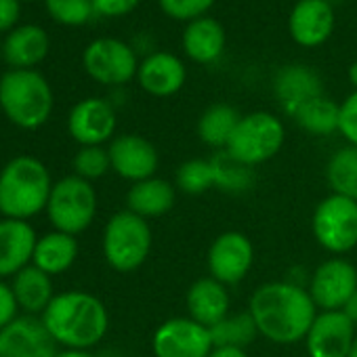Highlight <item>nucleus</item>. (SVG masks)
Returning <instances> with one entry per match:
<instances>
[{
    "label": "nucleus",
    "instance_id": "32",
    "mask_svg": "<svg viewBox=\"0 0 357 357\" xmlns=\"http://www.w3.org/2000/svg\"><path fill=\"white\" fill-rule=\"evenodd\" d=\"M174 188L176 192H183L188 196H202L215 190V176L211 158H192L185 160L176 168L174 174Z\"/></svg>",
    "mask_w": 357,
    "mask_h": 357
},
{
    "label": "nucleus",
    "instance_id": "2",
    "mask_svg": "<svg viewBox=\"0 0 357 357\" xmlns=\"http://www.w3.org/2000/svg\"><path fill=\"white\" fill-rule=\"evenodd\" d=\"M53 340L63 349L91 351L109 330V313L103 301L84 290L55 294L40 315Z\"/></svg>",
    "mask_w": 357,
    "mask_h": 357
},
{
    "label": "nucleus",
    "instance_id": "16",
    "mask_svg": "<svg viewBox=\"0 0 357 357\" xmlns=\"http://www.w3.org/2000/svg\"><path fill=\"white\" fill-rule=\"evenodd\" d=\"M59 344L53 340L38 315H20L0 330V357H55Z\"/></svg>",
    "mask_w": 357,
    "mask_h": 357
},
{
    "label": "nucleus",
    "instance_id": "26",
    "mask_svg": "<svg viewBox=\"0 0 357 357\" xmlns=\"http://www.w3.org/2000/svg\"><path fill=\"white\" fill-rule=\"evenodd\" d=\"M11 288L15 294V301L20 305V311L26 315H43L45 309L55 298L53 294V278L40 271L34 265H28L17 275L11 278Z\"/></svg>",
    "mask_w": 357,
    "mask_h": 357
},
{
    "label": "nucleus",
    "instance_id": "45",
    "mask_svg": "<svg viewBox=\"0 0 357 357\" xmlns=\"http://www.w3.org/2000/svg\"><path fill=\"white\" fill-rule=\"evenodd\" d=\"M0 59H3V43H0Z\"/></svg>",
    "mask_w": 357,
    "mask_h": 357
},
{
    "label": "nucleus",
    "instance_id": "44",
    "mask_svg": "<svg viewBox=\"0 0 357 357\" xmlns=\"http://www.w3.org/2000/svg\"><path fill=\"white\" fill-rule=\"evenodd\" d=\"M349 357H357V336H355V342H353V347H351V353H349Z\"/></svg>",
    "mask_w": 357,
    "mask_h": 357
},
{
    "label": "nucleus",
    "instance_id": "12",
    "mask_svg": "<svg viewBox=\"0 0 357 357\" xmlns=\"http://www.w3.org/2000/svg\"><path fill=\"white\" fill-rule=\"evenodd\" d=\"M307 290L319 311H342L357 290V267L342 257H330L313 269Z\"/></svg>",
    "mask_w": 357,
    "mask_h": 357
},
{
    "label": "nucleus",
    "instance_id": "20",
    "mask_svg": "<svg viewBox=\"0 0 357 357\" xmlns=\"http://www.w3.org/2000/svg\"><path fill=\"white\" fill-rule=\"evenodd\" d=\"M139 86L153 97H172L188 80L185 63L172 53H151L139 63Z\"/></svg>",
    "mask_w": 357,
    "mask_h": 357
},
{
    "label": "nucleus",
    "instance_id": "7",
    "mask_svg": "<svg viewBox=\"0 0 357 357\" xmlns=\"http://www.w3.org/2000/svg\"><path fill=\"white\" fill-rule=\"evenodd\" d=\"M286 141L284 122L271 112H252L240 118L225 151L257 168L273 160Z\"/></svg>",
    "mask_w": 357,
    "mask_h": 357
},
{
    "label": "nucleus",
    "instance_id": "33",
    "mask_svg": "<svg viewBox=\"0 0 357 357\" xmlns=\"http://www.w3.org/2000/svg\"><path fill=\"white\" fill-rule=\"evenodd\" d=\"M72 168L74 174L84 178V181H97V178L105 176L112 170V162H109V153L107 147L103 145H86L80 147L72 160Z\"/></svg>",
    "mask_w": 357,
    "mask_h": 357
},
{
    "label": "nucleus",
    "instance_id": "27",
    "mask_svg": "<svg viewBox=\"0 0 357 357\" xmlns=\"http://www.w3.org/2000/svg\"><path fill=\"white\" fill-rule=\"evenodd\" d=\"M242 114L229 105V103H213L211 107H206L202 112V116L198 118V137L202 143H206L208 147L221 151L227 147L238 122H240Z\"/></svg>",
    "mask_w": 357,
    "mask_h": 357
},
{
    "label": "nucleus",
    "instance_id": "36",
    "mask_svg": "<svg viewBox=\"0 0 357 357\" xmlns=\"http://www.w3.org/2000/svg\"><path fill=\"white\" fill-rule=\"evenodd\" d=\"M338 132L347 141V145L357 147V91H353L340 103V118H338Z\"/></svg>",
    "mask_w": 357,
    "mask_h": 357
},
{
    "label": "nucleus",
    "instance_id": "4",
    "mask_svg": "<svg viewBox=\"0 0 357 357\" xmlns=\"http://www.w3.org/2000/svg\"><path fill=\"white\" fill-rule=\"evenodd\" d=\"M0 109L24 130L40 128L53 112V91L36 70H9L0 78Z\"/></svg>",
    "mask_w": 357,
    "mask_h": 357
},
{
    "label": "nucleus",
    "instance_id": "18",
    "mask_svg": "<svg viewBox=\"0 0 357 357\" xmlns=\"http://www.w3.org/2000/svg\"><path fill=\"white\" fill-rule=\"evenodd\" d=\"M273 93L286 116H294L305 103L324 95L321 78L307 66H284L273 78Z\"/></svg>",
    "mask_w": 357,
    "mask_h": 357
},
{
    "label": "nucleus",
    "instance_id": "42",
    "mask_svg": "<svg viewBox=\"0 0 357 357\" xmlns=\"http://www.w3.org/2000/svg\"><path fill=\"white\" fill-rule=\"evenodd\" d=\"M55 357H97L91 351H78V349H61Z\"/></svg>",
    "mask_w": 357,
    "mask_h": 357
},
{
    "label": "nucleus",
    "instance_id": "17",
    "mask_svg": "<svg viewBox=\"0 0 357 357\" xmlns=\"http://www.w3.org/2000/svg\"><path fill=\"white\" fill-rule=\"evenodd\" d=\"M334 22V9L328 0H298L288 17V32L296 45L315 49L330 38Z\"/></svg>",
    "mask_w": 357,
    "mask_h": 357
},
{
    "label": "nucleus",
    "instance_id": "13",
    "mask_svg": "<svg viewBox=\"0 0 357 357\" xmlns=\"http://www.w3.org/2000/svg\"><path fill=\"white\" fill-rule=\"evenodd\" d=\"M112 170L124 181L139 183L149 176H155L160 166V153L155 145L141 135H118L107 145Z\"/></svg>",
    "mask_w": 357,
    "mask_h": 357
},
{
    "label": "nucleus",
    "instance_id": "23",
    "mask_svg": "<svg viewBox=\"0 0 357 357\" xmlns=\"http://www.w3.org/2000/svg\"><path fill=\"white\" fill-rule=\"evenodd\" d=\"M49 55V34L34 24L20 26L3 43V59L13 70H34Z\"/></svg>",
    "mask_w": 357,
    "mask_h": 357
},
{
    "label": "nucleus",
    "instance_id": "37",
    "mask_svg": "<svg viewBox=\"0 0 357 357\" xmlns=\"http://www.w3.org/2000/svg\"><path fill=\"white\" fill-rule=\"evenodd\" d=\"M15 317H20V305L15 301L11 284L0 280V330L7 328Z\"/></svg>",
    "mask_w": 357,
    "mask_h": 357
},
{
    "label": "nucleus",
    "instance_id": "28",
    "mask_svg": "<svg viewBox=\"0 0 357 357\" xmlns=\"http://www.w3.org/2000/svg\"><path fill=\"white\" fill-rule=\"evenodd\" d=\"M338 118H340V105L326 95L305 103L292 116L298 128H303L313 137H330L338 132Z\"/></svg>",
    "mask_w": 357,
    "mask_h": 357
},
{
    "label": "nucleus",
    "instance_id": "8",
    "mask_svg": "<svg viewBox=\"0 0 357 357\" xmlns=\"http://www.w3.org/2000/svg\"><path fill=\"white\" fill-rule=\"evenodd\" d=\"M311 231L315 242L334 257L357 248V200L338 194L326 196L313 211Z\"/></svg>",
    "mask_w": 357,
    "mask_h": 357
},
{
    "label": "nucleus",
    "instance_id": "40",
    "mask_svg": "<svg viewBox=\"0 0 357 357\" xmlns=\"http://www.w3.org/2000/svg\"><path fill=\"white\" fill-rule=\"evenodd\" d=\"M208 357H250L246 349H236V347H215Z\"/></svg>",
    "mask_w": 357,
    "mask_h": 357
},
{
    "label": "nucleus",
    "instance_id": "9",
    "mask_svg": "<svg viewBox=\"0 0 357 357\" xmlns=\"http://www.w3.org/2000/svg\"><path fill=\"white\" fill-rule=\"evenodd\" d=\"M215 349L211 328L178 315L162 321L151 336L153 357H208Z\"/></svg>",
    "mask_w": 357,
    "mask_h": 357
},
{
    "label": "nucleus",
    "instance_id": "39",
    "mask_svg": "<svg viewBox=\"0 0 357 357\" xmlns=\"http://www.w3.org/2000/svg\"><path fill=\"white\" fill-rule=\"evenodd\" d=\"M20 20V0H0V32L11 30Z\"/></svg>",
    "mask_w": 357,
    "mask_h": 357
},
{
    "label": "nucleus",
    "instance_id": "38",
    "mask_svg": "<svg viewBox=\"0 0 357 357\" xmlns=\"http://www.w3.org/2000/svg\"><path fill=\"white\" fill-rule=\"evenodd\" d=\"M141 0H93V7L97 15L103 17H122L137 9Z\"/></svg>",
    "mask_w": 357,
    "mask_h": 357
},
{
    "label": "nucleus",
    "instance_id": "11",
    "mask_svg": "<svg viewBox=\"0 0 357 357\" xmlns=\"http://www.w3.org/2000/svg\"><path fill=\"white\" fill-rule=\"evenodd\" d=\"M255 244L250 238L242 231H223L219 234L206 255V267L208 275L217 282L229 286H236L248 278L255 265Z\"/></svg>",
    "mask_w": 357,
    "mask_h": 357
},
{
    "label": "nucleus",
    "instance_id": "25",
    "mask_svg": "<svg viewBox=\"0 0 357 357\" xmlns=\"http://www.w3.org/2000/svg\"><path fill=\"white\" fill-rule=\"evenodd\" d=\"M225 30L213 17H200L188 24L183 32V51L196 63H213L223 55Z\"/></svg>",
    "mask_w": 357,
    "mask_h": 357
},
{
    "label": "nucleus",
    "instance_id": "5",
    "mask_svg": "<svg viewBox=\"0 0 357 357\" xmlns=\"http://www.w3.org/2000/svg\"><path fill=\"white\" fill-rule=\"evenodd\" d=\"M153 234L149 221L130 211H120L109 217L103 227L101 250L105 263L118 273L137 271L149 257Z\"/></svg>",
    "mask_w": 357,
    "mask_h": 357
},
{
    "label": "nucleus",
    "instance_id": "24",
    "mask_svg": "<svg viewBox=\"0 0 357 357\" xmlns=\"http://www.w3.org/2000/svg\"><path fill=\"white\" fill-rule=\"evenodd\" d=\"M78 252H80V246H78L76 236L53 229L45 236H38L32 265L45 271L47 275L55 278V275L66 273L76 263Z\"/></svg>",
    "mask_w": 357,
    "mask_h": 357
},
{
    "label": "nucleus",
    "instance_id": "21",
    "mask_svg": "<svg viewBox=\"0 0 357 357\" xmlns=\"http://www.w3.org/2000/svg\"><path fill=\"white\" fill-rule=\"evenodd\" d=\"M185 307H188V317H192L194 321L206 328H213L231 313L229 288L211 275L198 278L188 288Z\"/></svg>",
    "mask_w": 357,
    "mask_h": 357
},
{
    "label": "nucleus",
    "instance_id": "15",
    "mask_svg": "<svg viewBox=\"0 0 357 357\" xmlns=\"http://www.w3.org/2000/svg\"><path fill=\"white\" fill-rule=\"evenodd\" d=\"M116 109L107 99L89 97L78 101L68 116V132L80 145H105L116 132Z\"/></svg>",
    "mask_w": 357,
    "mask_h": 357
},
{
    "label": "nucleus",
    "instance_id": "29",
    "mask_svg": "<svg viewBox=\"0 0 357 357\" xmlns=\"http://www.w3.org/2000/svg\"><path fill=\"white\" fill-rule=\"evenodd\" d=\"M213 176H215V190L225 194H244L255 185V168L236 160L225 149L211 155Z\"/></svg>",
    "mask_w": 357,
    "mask_h": 357
},
{
    "label": "nucleus",
    "instance_id": "22",
    "mask_svg": "<svg viewBox=\"0 0 357 357\" xmlns=\"http://www.w3.org/2000/svg\"><path fill=\"white\" fill-rule=\"evenodd\" d=\"M176 200L174 183L162 176H149L145 181L132 183L126 192V211L139 215L145 221L164 217L172 211Z\"/></svg>",
    "mask_w": 357,
    "mask_h": 357
},
{
    "label": "nucleus",
    "instance_id": "34",
    "mask_svg": "<svg viewBox=\"0 0 357 357\" xmlns=\"http://www.w3.org/2000/svg\"><path fill=\"white\" fill-rule=\"evenodd\" d=\"M49 15L63 26H82L95 15L93 0H45Z\"/></svg>",
    "mask_w": 357,
    "mask_h": 357
},
{
    "label": "nucleus",
    "instance_id": "6",
    "mask_svg": "<svg viewBox=\"0 0 357 357\" xmlns=\"http://www.w3.org/2000/svg\"><path fill=\"white\" fill-rule=\"evenodd\" d=\"M45 213L53 229L80 236L97 217V192L91 181L68 174L53 183Z\"/></svg>",
    "mask_w": 357,
    "mask_h": 357
},
{
    "label": "nucleus",
    "instance_id": "3",
    "mask_svg": "<svg viewBox=\"0 0 357 357\" xmlns=\"http://www.w3.org/2000/svg\"><path fill=\"white\" fill-rule=\"evenodd\" d=\"M53 178L45 162L22 153L0 170V215L5 219L30 221L47 211Z\"/></svg>",
    "mask_w": 357,
    "mask_h": 357
},
{
    "label": "nucleus",
    "instance_id": "41",
    "mask_svg": "<svg viewBox=\"0 0 357 357\" xmlns=\"http://www.w3.org/2000/svg\"><path fill=\"white\" fill-rule=\"evenodd\" d=\"M342 311H344V315H347V317L357 326V290H355V294L349 298V303L344 305V309H342Z\"/></svg>",
    "mask_w": 357,
    "mask_h": 357
},
{
    "label": "nucleus",
    "instance_id": "31",
    "mask_svg": "<svg viewBox=\"0 0 357 357\" xmlns=\"http://www.w3.org/2000/svg\"><path fill=\"white\" fill-rule=\"evenodd\" d=\"M211 334L215 347H236V349H246L257 340V336H261L248 309L240 313H229L225 319H221L217 326L211 328Z\"/></svg>",
    "mask_w": 357,
    "mask_h": 357
},
{
    "label": "nucleus",
    "instance_id": "14",
    "mask_svg": "<svg viewBox=\"0 0 357 357\" xmlns=\"http://www.w3.org/2000/svg\"><path fill=\"white\" fill-rule=\"evenodd\" d=\"M357 336V326L344 311H319L305 336L309 357H349Z\"/></svg>",
    "mask_w": 357,
    "mask_h": 357
},
{
    "label": "nucleus",
    "instance_id": "30",
    "mask_svg": "<svg viewBox=\"0 0 357 357\" xmlns=\"http://www.w3.org/2000/svg\"><path fill=\"white\" fill-rule=\"evenodd\" d=\"M326 181L332 194L357 200V147L336 149L326 164Z\"/></svg>",
    "mask_w": 357,
    "mask_h": 357
},
{
    "label": "nucleus",
    "instance_id": "10",
    "mask_svg": "<svg viewBox=\"0 0 357 357\" xmlns=\"http://www.w3.org/2000/svg\"><path fill=\"white\" fill-rule=\"evenodd\" d=\"M86 74L105 86H122L137 78L139 61L137 53L118 38H97L82 55Z\"/></svg>",
    "mask_w": 357,
    "mask_h": 357
},
{
    "label": "nucleus",
    "instance_id": "1",
    "mask_svg": "<svg viewBox=\"0 0 357 357\" xmlns=\"http://www.w3.org/2000/svg\"><path fill=\"white\" fill-rule=\"evenodd\" d=\"M248 311L259 334L275 344L303 342L319 313L309 290L292 280L261 284L248 301Z\"/></svg>",
    "mask_w": 357,
    "mask_h": 357
},
{
    "label": "nucleus",
    "instance_id": "19",
    "mask_svg": "<svg viewBox=\"0 0 357 357\" xmlns=\"http://www.w3.org/2000/svg\"><path fill=\"white\" fill-rule=\"evenodd\" d=\"M36 231L28 221L0 219V280L13 278L32 265Z\"/></svg>",
    "mask_w": 357,
    "mask_h": 357
},
{
    "label": "nucleus",
    "instance_id": "43",
    "mask_svg": "<svg viewBox=\"0 0 357 357\" xmlns=\"http://www.w3.org/2000/svg\"><path fill=\"white\" fill-rule=\"evenodd\" d=\"M347 76H349V82H351V86L357 91V59L349 66V72H347Z\"/></svg>",
    "mask_w": 357,
    "mask_h": 357
},
{
    "label": "nucleus",
    "instance_id": "35",
    "mask_svg": "<svg viewBox=\"0 0 357 357\" xmlns=\"http://www.w3.org/2000/svg\"><path fill=\"white\" fill-rule=\"evenodd\" d=\"M164 15L176 22H194L215 5V0H158Z\"/></svg>",
    "mask_w": 357,
    "mask_h": 357
}]
</instances>
